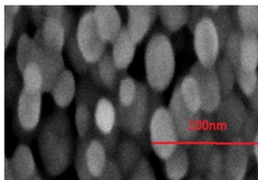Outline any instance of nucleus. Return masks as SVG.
I'll return each mask as SVG.
<instances>
[{
	"label": "nucleus",
	"instance_id": "1",
	"mask_svg": "<svg viewBox=\"0 0 258 180\" xmlns=\"http://www.w3.org/2000/svg\"><path fill=\"white\" fill-rule=\"evenodd\" d=\"M38 148L46 173L56 177L68 170L75 149L73 127L64 109L50 113L38 134Z\"/></svg>",
	"mask_w": 258,
	"mask_h": 180
},
{
	"label": "nucleus",
	"instance_id": "2",
	"mask_svg": "<svg viewBox=\"0 0 258 180\" xmlns=\"http://www.w3.org/2000/svg\"><path fill=\"white\" fill-rule=\"evenodd\" d=\"M160 94L151 90L148 85L138 82L136 100L130 106L115 103L121 132L136 139L143 148L150 146L149 126L152 113L157 107L162 105Z\"/></svg>",
	"mask_w": 258,
	"mask_h": 180
},
{
	"label": "nucleus",
	"instance_id": "3",
	"mask_svg": "<svg viewBox=\"0 0 258 180\" xmlns=\"http://www.w3.org/2000/svg\"><path fill=\"white\" fill-rule=\"evenodd\" d=\"M148 86L157 93L169 87L176 72V54L169 37L156 32L147 43L144 56Z\"/></svg>",
	"mask_w": 258,
	"mask_h": 180
},
{
	"label": "nucleus",
	"instance_id": "4",
	"mask_svg": "<svg viewBox=\"0 0 258 180\" xmlns=\"http://www.w3.org/2000/svg\"><path fill=\"white\" fill-rule=\"evenodd\" d=\"M106 147L92 130L84 137H78L75 153V168L79 180H98L107 166Z\"/></svg>",
	"mask_w": 258,
	"mask_h": 180
},
{
	"label": "nucleus",
	"instance_id": "5",
	"mask_svg": "<svg viewBox=\"0 0 258 180\" xmlns=\"http://www.w3.org/2000/svg\"><path fill=\"white\" fill-rule=\"evenodd\" d=\"M150 147L161 160H167L181 144L169 110L163 104L152 113L149 126Z\"/></svg>",
	"mask_w": 258,
	"mask_h": 180
},
{
	"label": "nucleus",
	"instance_id": "6",
	"mask_svg": "<svg viewBox=\"0 0 258 180\" xmlns=\"http://www.w3.org/2000/svg\"><path fill=\"white\" fill-rule=\"evenodd\" d=\"M249 109L236 92L223 97L213 114L214 128L219 143H226L238 137Z\"/></svg>",
	"mask_w": 258,
	"mask_h": 180
},
{
	"label": "nucleus",
	"instance_id": "7",
	"mask_svg": "<svg viewBox=\"0 0 258 180\" xmlns=\"http://www.w3.org/2000/svg\"><path fill=\"white\" fill-rule=\"evenodd\" d=\"M92 132L106 147L110 157H114L116 146L120 140V128L116 104L110 96H103L98 100L94 113Z\"/></svg>",
	"mask_w": 258,
	"mask_h": 180
},
{
	"label": "nucleus",
	"instance_id": "8",
	"mask_svg": "<svg viewBox=\"0 0 258 180\" xmlns=\"http://www.w3.org/2000/svg\"><path fill=\"white\" fill-rule=\"evenodd\" d=\"M76 38L82 54L89 65L98 62L107 51L108 44L99 32L92 7L86 9L77 22Z\"/></svg>",
	"mask_w": 258,
	"mask_h": 180
},
{
	"label": "nucleus",
	"instance_id": "9",
	"mask_svg": "<svg viewBox=\"0 0 258 180\" xmlns=\"http://www.w3.org/2000/svg\"><path fill=\"white\" fill-rule=\"evenodd\" d=\"M170 115L177 128L182 145L188 147L196 139L203 125V113L191 112L184 103L178 83L173 89L168 104Z\"/></svg>",
	"mask_w": 258,
	"mask_h": 180
},
{
	"label": "nucleus",
	"instance_id": "10",
	"mask_svg": "<svg viewBox=\"0 0 258 180\" xmlns=\"http://www.w3.org/2000/svg\"><path fill=\"white\" fill-rule=\"evenodd\" d=\"M219 145L221 144L218 141L215 132L213 114H203L202 128L196 139L187 147L190 154V173L204 174L211 157Z\"/></svg>",
	"mask_w": 258,
	"mask_h": 180
},
{
	"label": "nucleus",
	"instance_id": "11",
	"mask_svg": "<svg viewBox=\"0 0 258 180\" xmlns=\"http://www.w3.org/2000/svg\"><path fill=\"white\" fill-rule=\"evenodd\" d=\"M101 96V90L90 79L80 81L75 98V123L78 137H84L93 127L96 105Z\"/></svg>",
	"mask_w": 258,
	"mask_h": 180
},
{
	"label": "nucleus",
	"instance_id": "12",
	"mask_svg": "<svg viewBox=\"0 0 258 180\" xmlns=\"http://www.w3.org/2000/svg\"><path fill=\"white\" fill-rule=\"evenodd\" d=\"M192 36L197 62L206 68L215 67L222 50L213 21L211 18L203 19L197 25Z\"/></svg>",
	"mask_w": 258,
	"mask_h": 180
},
{
	"label": "nucleus",
	"instance_id": "13",
	"mask_svg": "<svg viewBox=\"0 0 258 180\" xmlns=\"http://www.w3.org/2000/svg\"><path fill=\"white\" fill-rule=\"evenodd\" d=\"M197 82L202 100V113L214 114L223 100V93L215 67L206 68L196 62L189 71Z\"/></svg>",
	"mask_w": 258,
	"mask_h": 180
},
{
	"label": "nucleus",
	"instance_id": "14",
	"mask_svg": "<svg viewBox=\"0 0 258 180\" xmlns=\"http://www.w3.org/2000/svg\"><path fill=\"white\" fill-rule=\"evenodd\" d=\"M223 168L227 180H245L252 155L239 137L223 144Z\"/></svg>",
	"mask_w": 258,
	"mask_h": 180
},
{
	"label": "nucleus",
	"instance_id": "15",
	"mask_svg": "<svg viewBox=\"0 0 258 180\" xmlns=\"http://www.w3.org/2000/svg\"><path fill=\"white\" fill-rule=\"evenodd\" d=\"M34 60L41 69L43 77V93H50L55 82L66 70L63 53H54L43 45L37 30L34 37Z\"/></svg>",
	"mask_w": 258,
	"mask_h": 180
},
{
	"label": "nucleus",
	"instance_id": "16",
	"mask_svg": "<svg viewBox=\"0 0 258 180\" xmlns=\"http://www.w3.org/2000/svg\"><path fill=\"white\" fill-rule=\"evenodd\" d=\"M42 94V91H34L22 87L17 99L16 121L24 133L31 134L40 125Z\"/></svg>",
	"mask_w": 258,
	"mask_h": 180
},
{
	"label": "nucleus",
	"instance_id": "17",
	"mask_svg": "<svg viewBox=\"0 0 258 180\" xmlns=\"http://www.w3.org/2000/svg\"><path fill=\"white\" fill-rule=\"evenodd\" d=\"M125 74L126 72H121L116 67L110 49H107L98 62L89 66L90 81L100 90L109 92L110 96L116 94L119 81Z\"/></svg>",
	"mask_w": 258,
	"mask_h": 180
},
{
	"label": "nucleus",
	"instance_id": "18",
	"mask_svg": "<svg viewBox=\"0 0 258 180\" xmlns=\"http://www.w3.org/2000/svg\"><path fill=\"white\" fill-rule=\"evenodd\" d=\"M128 19L125 26L130 36L140 44L153 27L158 16L156 6H128Z\"/></svg>",
	"mask_w": 258,
	"mask_h": 180
},
{
	"label": "nucleus",
	"instance_id": "19",
	"mask_svg": "<svg viewBox=\"0 0 258 180\" xmlns=\"http://www.w3.org/2000/svg\"><path fill=\"white\" fill-rule=\"evenodd\" d=\"M96 25L102 39L107 44H112L122 31V19L115 6H94L92 7Z\"/></svg>",
	"mask_w": 258,
	"mask_h": 180
},
{
	"label": "nucleus",
	"instance_id": "20",
	"mask_svg": "<svg viewBox=\"0 0 258 180\" xmlns=\"http://www.w3.org/2000/svg\"><path fill=\"white\" fill-rule=\"evenodd\" d=\"M143 157L142 146L136 139L125 135L118 142L113 158L119 167L124 178L128 179L130 174L136 169Z\"/></svg>",
	"mask_w": 258,
	"mask_h": 180
},
{
	"label": "nucleus",
	"instance_id": "21",
	"mask_svg": "<svg viewBox=\"0 0 258 180\" xmlns=\"http://www.w3.org/2000/svg\"><path fill=\"white\" fill-rule=\"evenodd\" d=\"M37 30L44 46L52 52L62 53L66 46L67 32L61 21L54 16H46Z\"/></svg>",
	"mask_w": 258,
	"mask_h": 180
},
{
	"label": "nucleus",
	"instance_id": "22",
	"mask_svg": "<svg viewBox=\"0 0 258 180\" xmlns=\"http://www.w3.org/2000/svg\"><path fill=\"white\" fill-rule=\"evenodd\" d=\"M10 161L16 180H34L39 174L34 155L27 144L18 145Z\"/></svg>",
	"mask_w": 258,
	"mask_h": 180
},
{
	"label": "nucleus",
	"instance_id": "23",
	"mask_svg": "<svg viewBox=\"0 0 258 180\" xmlns=\"http://www.w3.org/2000/svg\"><path fill=\"white\" fill-rule=\"evenodd\" d=\"M111 45V54L116 67L121 72H126L135 59L137 43L130 36L125 26Z\"/></svg>",
	"mask_w": 258,
	"mask_h": 180
},
{
	"label": "nucleus",
	"instance_id": "24",
	"mask_svg": "<svg viewBox=\"0 0 258 180\" xmlns=\"http://www.w3.org/2000/svg\"><path fill=\"white\" fill-rule=\"evenodd\" d=\"M77 88L75 74L71 70L66 69L55 82L50 92L54 104L58 109L65 110L72 104L76 98Z\"/></svg>",
	"mask_w": 258,
	"mask_h": 180
},
{
	"label": "nucleus",
	"instance_id": "25",
	"mask_svg": "<svg viewBox=\"0 0 258 180\" xmlns=\"http://www.w3.org/2000/svg\"><path fill=\"white\" fill-rule=\"evenodd\" d=\"M163 162L164 173L167 180H184L191 171L189 150L182 144Z\"/></svg>",
	"mask_w": 258,
	"mask_h": 180
},
{
	"label": "nucleus",
	"instance_id": "26",
	"mask_svg": "<svg viewBox=\"0 0 258 180\" xmlns=\"http://www.w3.org/2000/svg\"><path fill=\"white\" fill-rule=\"evenodd\" d=\"M158 16L163 28L169 33H177L187 26L189 17L188 6H159Z\"/></svg>",
	"mask_w": 258,
	"mask_h": 180
},
{
	"label": "nucleus",
	"instance_id": "27",
	"mask_svg": "<svg viewBox=\"0 0 258 180\" xmlns=\"http://www.w3.org/2000/svg\"><path fill=\"white\" fill-rule=\"evenodd\" d=\"M258 73V35H243L240 48V65L236 72Z\"/></svg>",
	"mask_w": 258,
	"mask_h": 180
},
{
	"label": "nucleus",
	"instance_id": "28",
	"mask_svg": "<svg viewBox=\"0 0 258 180\" xmlns=\"http://www.w3.org/2000/svg\"><path fill=\"white\" fill-rule=\"evenodd\" d=\"M177 83L184 103L191 112L202 113V100L197 80L188 74Z\"/></svg>",
	"mask_w": 258,
	"mask_h": 180
},
{
	"label": "nucleus",
	"instance_id": "29",
	"mask_svg": "<svg viewBox=\"0 0 258 180\" xmlns=\"http://www.w3.org/2000/svg\"><path fill=\"white\" fill-rule=\"evenodd\" d=\"M217 30L219 40L221 43V50L223 52L226 42L230 38L231 34L238 28L235 27L234 21L232 18L230 7L220 6L217 11L212 14L211 18Z\"/></svg>",
	"mask_w": 258,
	"mask_h": 180
},
{
	"label": "nucleus",
	"instance_id": "30",
	"mask_svg": "<svg viewBox=\"0 0 258 180\" xmlns=\"http://www.w3.org/2000/svg\"><path fill=\"white\" fill-rule=\"evenodd\" d=\"M215 71L223 97L234 93L237 84V76L235 68L233 67L230 61L224 55H221L215 65Z\"/></svg>",
	"mask_w": 258,
	"mask_h": 180
},
{
	"label": "nucleus",
	"instance_id": "31",
	"mask_svg": "<svg viewBox=\"0 0 258 180\" xmlns=\"http://www.w3.org/2000/svg\"><path fill=\"white\" fill-rule=\"evenodd\" d=\"M66 50L68 54L70 62L72 63V66L75 69L77 74L82 76L89 75V63L84 58L81 53V50L77 42L76 38V27L72 29L67 35L66 40Z\"/></svg>",
	"mask_w": 258,
	"mask_h": 180
},
{
	"label": "nucleus",
	"instance_id": "32",
	"mask_svg": "<svg viewBox=\"0 0 258 180\" xmlns=\"http://www.w3.org/2000/svg\"><path fill=\"white\" fill-rule=\"evenodd\" d=\"M138 90V82L127 74L119 81L115 95L110 96L114 102L123 107H128L135 101Z\"/></svg>",
	"mask_w": 258,
	"mask_h": 180
},
{
	"label": "nucleus",
	"instance_id": "33",
	"mask_svg": "<svg viewBox=\"0 0 258 180\" xmlns=\"http://www.w3.org/2000/svg\"><path fill=\"white\" fill-rule=\"evenodd\" d=\"M237 25L243 35H258V6H237Z\"/></svg>",
	"mask_w": 258,
	"mask_h": 180
},
{
	"label": "nucleus",
	"instance_id": "34",
	"mask_svg": "<svg viewBox=\"0 0 258 180\" xmlns=\"http://www.w3.org/2000/svg\"><path fill=\"white\" fill-rule=\"evenodd\" d=\"M34 39L27 32L22 34L16 43L15 62L21 73L27 67V64L34 60Z\"/></svg>",
	"mask_w": 258,
	"mask_h": 180
},
{
	"label": "nucleus",
	"instance_id": "35",
	"mask_svg": "<svg viewBox=\"0 0 258 180\" xmlns=\"http://www.w3.org/2000/svg\"><path fill=\"white\" fill-rule=\"evenodd\" d=\"M22 85L24 88L43 92V77L38 64L32 61L21 73Z\"/></svg>",
	"mask_w": 258,
	"mask_h": 180
},
{
	"label": "nucleus",
	"instance_id": "36",
	"mask_svg": "<svg viewBox=\"0 0 258 180\" xmlns=\"http://www.w3.org/2000/svg\"><path fill=\"white\" fill-rule=\"evenodd\" d=\"M257 134L258 117L249 110L246 117H245L243 125L238 134V137L244 143L245 146L249 148L251 155H252V147H253V144H254V141H255ZM252 158H253V156H252Z\"/></svg>",
	"mask_w": 258,
	"mask_h": 180
},
{
	"label": "nucleus",
	"instance_id": "37",
	"mask_svg": "<svg viewBox=\"0 0 258 180\" xmlns=\"http://www.w3.org/2000/svg\"><path fill=\"white\" fill-rule=\"evenodd\" d=\"M241 39L242 33L239 29H236L231 34L228 41L226 42L224 50L223 55L230 61L233 67L235 68V71H237L240 65V48H241Z\"/></svg>",
	"mask_w": 258,
	"mask_h": 180
},
{
	"label": "nucleus",
	"instance_id": "38",
	"mask_svg": "<svg viewBox=\"0 0 258 180\" xmlns=\"http://www.w3.org/2000/svg\"><path fill=\"white\" fill-rule=\"evenodd\" d=\"M23 8L16 5L4 6V41L8 49L15 38V20Z\"/></svg>",
	"mask_w": 258,
	"mask_h": 180
},
{
	"label": "nucleus",
	"instance_id": "39",
	"mask_svg": "<svg viewBox=\"0 0 258 180\" xmlns=\"http://www.w3.org/2000/svg\"><path fill=\"white\" fill-rule=\"evenodd\" d=\"M203 175L205 180H227L223 168V152L221 145L215 149Z\"/></svg>",
	"mask_w": 258,
	"mask_h": 180
},
{
	"label": "nucleus",
	"instance_id": "40",
	"mask_svg": "<svg viewBox=\"0 0 258 180\" xmlns=\"http://www.w3.org/2000/svg\"><path fill=\"white\" fill-rule=\"evenodd\" d=\"M220 6H190L189 7V17L187 27L190 33H194L197 25L205 19L211 18Z\"/></svg>",
	"mask_w": 258,
	"mask_h": 180
},
{
	"label": "nucleus",
	"instance_id": "41",
	"mask_svg": "<svg viewBox=\"0 0 258 180\" xmlns=\"http://www.w3.org/2000/svg\"><path fill=\"white\" fill-rule=\"evenodd\" d=\"M17 71H20L16 62H12L11 65H9L7 62L6 65V98L7 100L9 99H14V97L18 94H20L21 90L19 89V77L17 74Z\"/></svg>",
	"mask_w": 258,
	"mask_h": 180
},
{
	"label": "nucleus",
	"instance_id": "42",
	"mask_svg": "<svg viewBox=\"0 0 258 180\" xmlns=\"http://www.w3.org/2000/svg\"><path fill=\"white\" fill-rule=\"evenodd\" d=\"M128 180H157L156 173L148 158L143 157Z\"/></svg>",
	"mask_w": 258,
	"mask_h": 180
},
{
	"label": "nucleus",
	"instance_id": "43",
	"mask_svg": "<svg viewBox=\"0 0 258 180\" xmlns=\"http://www.w3.org/2000/svg\"><path fill=\"white\" fill-rule=\"evenodd\" d=\"M122 173L119 169V167L117 166L116 160L111 157L109 158L108 162H107V166L105 168L104 172L102 173V175L98 178V180H124Z\"/></svg>",
	"mask_w": 258,
	"mask_h": 180
},
{
	"label": "nucleus",
	"instance_id": "44",
	"mask_svg": "<svg viewBox=\"0 0 258 180\" xmlns=\"http://www.w3.org/2000/svg\"><path fill=\"white\" fill-rule=\"evenodd\" d=\"M29 11H30V17L33 21L35 26L37 28H39L46 17L44 6H30Z\"/></svg>",
	"mask_w": 258,
	"mask_h": 180
},
{
	"label": "nucleus",
	"instance_id": "45",
	"mask_svg": "<svg viewBox=\"0 0 258 180\" xmlns=\"http://www.w3.org/2000/svg\"><path fill=\"white\" fill-rule=\"evenodd\" d=\"M247 100H248L249 110L258 117V76L256 86L254 87L252 93L249 97H247Z\"/></svg>",
	"mask_w": 258,
	"mask_h": 180
},
{
	"label": "nucleus",
	"instance_id": "46",
	"mask_svg": "<svg viewBox=\"0 0 258 180\" xmlns=\"http://www.w3.org/2000/svg\"><path fill=\"white\" fill-rule=\"evenodd\" d=\"M5 180H16L15 176H14V171L13 168L11 165V161H10V158H6L5 159V174H4Z\"/></svg>",
	"mask_w": 258,
	"mask_h": 180
},
{
	"label": "nucleus",
	"instance_id": "47",
	"mask_svg": "<svg viewBox=\"0 0 258 180\" xmlns=\"http://www.w3.org/2000/svg\"><path fill=\"white\" fill-rule=\"evenodd\" d=\"M252 156H253V159L256 161L258 166V134L255 138V141H254L253 147H252Z\"/></svg>",
	"mask_w": 258,
	"mask_h": 180
},
{
	"label": "nucleus",
	"instance_id": "48",
	"mask_svg": "<svg viewBox=\"0 0 258 180\" xmlns=\"http://www.w3.org/2000/svg\"><path fill=\"white\" fill-rule=\"evenodd\" d=\"M188 180H205L204 175L200 173H191Z\"/></svg>",
	"mask_w": 258,
	"mask_h": 180
},
{
	"label": "nucleus",
	"instance_id": "49",
	"mask_svg": "<svg viewBox=\"0 0 258 180\" xmlns=\"http://www.w3.org/2000/svg\"><path fill=\"white\" fill-rule=\"evenodd\" d=\"M245 180H258L256 176L254 175H247V177L245 178Z\"/></svg>",
	"mask_w": 258,
	"mask_h": 180
},
{
	"label": "nucleus",
	"instance_id": "50",
	"mask_svg": "<svg viewBox=\"0 0 258 180\" xmlns=\"http://www.w3.org/2000/svg\"><path fill=\"white\" fill-rule=\"evenodd\" d=\"M34 180H42L41 175H40V173H39V174L36 176V178H35Z\"/></svg>",
	"mask_w": 258,
	"mask_h": 180
}]
</instances>
